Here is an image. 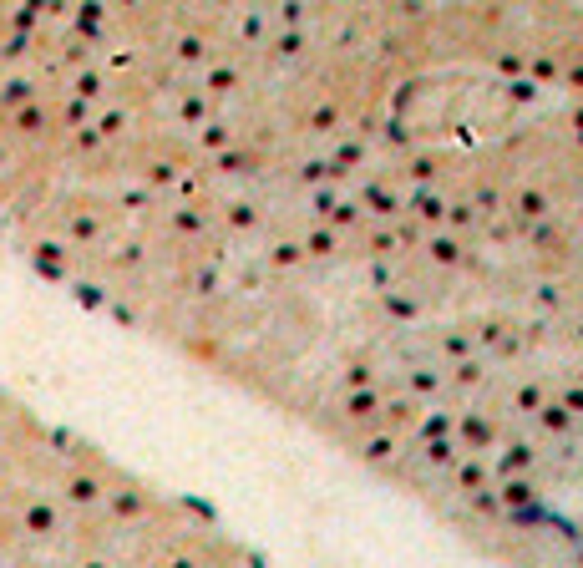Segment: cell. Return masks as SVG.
I'll return each instance as SVG.
<instances>
[{"instance_id": "cell-7", "label": "cell", "mask_w": 583, "mask_h": 568, "mask_svg": "<svg viewBox=\"0 0 583 568\" xmlns=\"http://www.w3.org/2000/svg\"><path fill=\"white\" fill-rule=\"evenodd\" d=\"M370 411H376V396H370V391L350 396V416H370Z\"/></svg>"}, {"instance_id": "cell-8", "label": "cell", "mask_w": 583, "mask_h": 568, "mask_svg": "<svg viewBox=\"0 0 583 568\" xmlns=\"http://www.w3.org/2000/svg\"><path fill=\"white\" fill-rule=\"evenodd\" d=\"M487 436H492V427H487V421H467V442H487Z\"/></svg>"}, {"instance_id": "cell-5", "label": "cell", "mask_w": 583, "mask_h": 568, "mask_svg": "<svg viewBox=\"0 0 583 568\" xmlns=\"http://www.w3.org/2000/svg\"><path fill=\"white\" fill-rule=\"evenodd\" d=\"M517 208H523L528 218H543V214H548V198H543V193H523V198H517Z\"/></svg>"}, {"instance_id": "cell-1", "label": "cell", "mask_w": 583, "mask_h": 568, "mask_svg": "<svg viewBox=\"0 0 583 568\" xmlns=\"http://www.w3.org/2000/svg\"><path fill=\"white\" fill-rule=\"evenodd\" d=\"M426 249H431L436 264H457V259H462V243H457V239H431Z\"/></svg>"}, {"instance_id": "cell-10", "label": "cell", "mask_w": 583, "mask_h": 568, "mask_svg": "<svg viewBox=\"0 0 583 568\" xmlns=\"http://www.w3.org/2000/svg\"><path fill=\"white\" fill-rule=\"evenodd\" d=\"M426 457H431V462H451V447L436 442V447H426Z\"/></svg>"}, {"instance_id": "cell-4", "label": "cell", "mask_w": 583, "mask_h": 568, "mask_svg": "<svg viewBox=\"0 0 583 568\" xmlns=\"http://www.w3.org/2000/svg\"><path fill=\"white\" fill-rule=\"evenodd\" d=\"M528 462H532V447H512V451H507V457H502L497 467H502V472H507V477H512V472H523V467H528Z\"/></svg>"}, {"instance_id": "cell-3", "label": "cell", "mask_w": 583, "mask_h": 568, "mask_svg": "<svg viewBox=\"0 0 583 568\" xmlns=\"http://www.w3.org/2000/svg\"><path fill=\"white\" fill-rule=\"evenodd\" d=\"M568 421H573L568 406H543V427L548 431H568Z\"/></svg>"}, {"instance_id": "cell-6", "label": "cell", "mask_w": 583, "mask_h": 568, "mask_svg": "<svg viewBox=\"0 0 583 568\" xmlns=\"http://www.w3.org/2000/svg\"><path fill=\"white\" fill-rule=\"evenodd\" d=\"M528 497H532L528 482H507V487H502V502H528Z\"/></svg>"}, {"instance_id": "cell-2", "label": "cell", "mask_w": 583, "mask_h": 568, "mask_svg": "<svg viewBox=\"0 0 583 568\" xmlns=\"http://www.w3.org/2000/svg\"><path fill=\"white\" fill-rule=\"evenodd\" d=\"M416 214H421V218H426V223H436V218H442V214H446V203H442V198H436V193H416Z\"/></svg>"}, {"instance_id": "cell-11", "label": "cell", "mask_w": 583, "mask_h": 568, "mask_svg": "<svg viewBox=\"0 0 583 568\" xmlns=\"http://www.w3.org/2000/svg\"><path fill=\"white\" fill-rule=\"evenodd\" d=\"M568 406H573V411H583V391H568Z\"/></svg>"}, {"instance_id": "cell-9", "label": "cell", "mask_w": 583, "mask_h": 568, "mask_svg": "<svg viewBox=\"0 0 583 568\" xmlns=\"http://www.w3.org/2000/svg\"><path fill=\"white\" fill-rule=\"evenodd\" d=\"M365 457H376V462H381V457H391V442H385V436H376V442L365 447Z\"/></svg>"}, {"instance_id": "cell-12", "label": "cell", "mask_w": 583, "mask_h": 568, "mask_svg": "<svg viewBox=\"0 0 583 568\" xmlns=\"http://www.w3.org/2000/svg\"><path fill=\"white\" fill-rule=\"evenodd\" d=\"M578 137H583V112H578Z\"/></svg>"}]
</instances>
